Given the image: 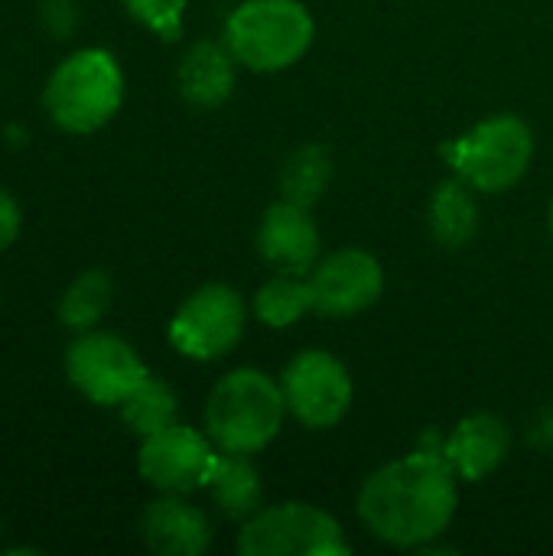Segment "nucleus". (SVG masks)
<instances>
[{"label":"nucleus","mask_w":553,"mask_h":556,"mask_svg":"<svg viewBox=\"0 0 553 556\" xmlns=\"http://www.w3.org/2000/svg\"><path fill=\"white\" fill-rule=\"evenodd\" d=\"M508 446H512L508 427L492 414H476V417H466L447 437L443 456L460 479L479 482L502 466V459L508 456Z\"/></svg>","instance_id":"nucleus-14"},{"label":"nucleus","mask_w":553,"mask_h":556,"mask_svg":"<svg viewBox=\"0 0 553 556\" xmlns=\"http://www.w3.org/2000/svg\"><path fill=\"white\" fill-rule=\"evenodd\" d=\"M476 202L469 195V182L447 179L437 186L430 202V228L433 238L447 248H463L476 235Z\"/></svg>","instance_id":"nucleus-17"},{"label":"nucleus","mask_w":553,"mask_h":556,"mask_svg":"<svg viewBox=\"0 0 553 556\" xmlns=\"http://www.w3.org/2000/svg\"><path fill=\"white\" fill-rule=\"evenodd\" d=\"M140 538L160 556H199L212 544L205 515L179 495L150 502L140 515Z\"/></svg>","instance_id":"nucleus-13"},{"label":"nucleus","mask_w":553,"mask_h":556,"mask_svg":"<svg viewBox=\"0 0 553 556\" xmlns=\"http://www.w3.org/2000/svg\"><path fill=\"white\" fill-rule=\"evenodd\" d=\"M313 309V293L310 283L300 280L297 274H284L267 280L257 296H254V313L261 323L274 326V329H287L293 326L300 316H306Z\"/></svg>","instance_id":"nucleus-20"},{"label":"nucleus","mask_w":553,"mask_h":556,"mask_svg":"<svg viewBox=\"0 0 553 556\" xmlns=\"http://www.w3.org/2000/svg\"><path fill=\"white\" fill-rule=\"evenodd\" d=\"M313 42V16L300 0H244L225 20V46L254 72L293 65Z\"/></svg>","instance_id":"nucleus-4"},{"label":"nucleus","mask_w":553,"mask_h":556,"mask_svg":"<svg viewBox=\"0 0 553 556\" xmlns=\"http://www.w3.org/2000/svg\"><path fill=\"white\" fill-rule=\"evenodd\" d=\"M111 296H114L111 277L104 270H85L62 293V300H59V323L65 329H75V332L95 329L98 319L108 313Z\"/></svg>","instance_id":"nucleus-18"},{"label":"nucleus","mask_w":553,"mask_h":556,"mask_svg":"<svg viewBox=\"0 0 553 556\" xmlns=\"http://www.w3.org/2000/svg\"><path fill=\"white\" fill-rule=\"evenodd\" d=\"M284 414L287 401L280 384L264 371L238 368L212 388L205 404V430L222 453L251 456L280 433Z\"/></svg>","instance_id":"nucleus-2"},{"label":"nucleus","mask_w":553,"mask_h":556,"mask_svg":"<svg viewBox=\"0 0 553 556\" xmlns=\"http://www.w3.org/2000/svg\"><path fill=\"white\" fill-rule=\"evenodd\" d=\"M215 459L218 453H212V443L202 433L183 424H169L143 437L140 453H137V469L143 482L153 485L156 492L189 495L209 485Z\"/></svg>","instance_id":"nucleus-10"},{"label":"nucleus","mask_w":553,"mask_h":556,"mask_svg":"<svg viewBox=\"0 0 553 556\" xmlns=\"http://www.w3.org/2000/svg\"><path fill=\"white\" fill-rule=\"evenodd\" d=\"M235 55L218 42H196L179 65V91L196 108H218L235 88Z\"/></svg>","instance_id":"nucleus-15"},{"label":"nucleus","mask_w":553,"mask_h":556,"mask_svg":"<svg viewBox=\"0 0 553 556\" xmlns=\"http://www.w3.org/2000/svg\"><path fill=\"white\" fill-rule=\"evenodd\" d=\"M244 556H336L349 554L342 528L332 515L306 502H287L257 511L238 534Z\"/></svg>","instance_id":"nucleus-6"},{"label":"nucleus","mask_w":553,"mask_h":556,"mask_svg":"<svg viewBox=\"0 0 553 556\" xmlns=\"http://www.w3.org/2000/svg\"><path fill=\"white\" fill-rule=\"evenodd\" d=\"M531 153H535L531 127L512 114H499L476 124L447 150L460 179L479 192H502L515 186L525 176Z\"/></svg>","instance_id":"nucleus-5"},{"label":"nucleus","mask_w":553,"mask_h":556,"mask_svg":"<svg viewBox=\"0 0 553 556\" xmlns=\"http://www.w3.org/2000/svg\"><path fill=\"white\" fill-rule=\"evenodd\" d=\"M329 176H332L329 150L319 147V143H306V147H300V150L287 160V166H284V173H280V192H284L287 202L310 208V205L326 192Z\"/></svg>","instance_id":"nucleus-19"},{"label":"nucleus","mask_w":553,"mask_h":556,"mask_svg":"<svg viewBox=\"0 0 553 556\" xmlns=\"http://www.w3.org/2000/svg\"><path fill=\"white\" fill-rule=\"evenodd\" d=\"M46 111L68 134H95L124 101V75L108 49H78L46 81Z\"/></svg>","instance_id":"nucleus-3"},{"label":"nucleus","mask_w":553,"mask_h":556,"mask_svg":"<svg viewBox=\"0 0 553 556\" xmlns=\"http://www.w3.org/2000/svg\"><path fill=\"white\" fill-rule=\"evenodd\" d=\"M244 332V303L225 283L199 287L173 316L169 342L179 355L212 362L228 355Z\"/></svg>","instance_id":"nucleus-8"},{"label":"nucleus","mask_w":553,"mask_h":556,"mask_svg":"<svg viewBox=\"0 0 553 556\" xmlns=\"http://www.w3.org/2000/svg\"><path fill=\"white\" fill-rule=\"evenodd\" d=\"M205 489L228 518H254L261 511V479L244 456L218 453Z\"/></svg>","instance_id":"nucleus-16"},{"label":"nucleus","mask_w":553,"mask_h":556,"mask_svg":"<svg viewBox=\"0 0 553 556\" xmlns=\"http://www.w3.org/2000/svg\"><path fill=\"white\" fill-rule=\"evenodd\" d=\"M280 391H284L287 410L310 430L336 427L349 414V404H352V378L345 365L323 349L300 352L284 368Z\"/></svg>","instance_id":"nucleus-9"},{"label":"nucleus","mask_w":553,"mask_h":556,"mask_svg":"<svg viewBox=\"0 0 553 556\" xmlns=\"http://www.w3.org/2000/svg\"><path fill=\"white\" fill-rule=\"evenodd\" d=\"M313 309L323 316H352L368 309L385 287L381 264L368 251H336L306 274Z\"/></svg>","instance_id":"nucleus-11"},{"label":"nucleus","mask_w":553,"mask_h":556,"mask_svg":"<svg viewBox=\"0 0 553 556\" xmlns=\"http://www.w3.org/2000/svg\"><path fill=\"white\" fill-rule=\"evenodd\" d=\"M257 251L277 270L306 277L319 254V231L303 205L280 199L264 212V222L257 231Z\"/></svg>","instance_id":"nucleus-12"},{"label":"nucleus","mask_w":553,"mask_h":556,"mask_svg":"<svg viewBox=\"0 0 553 556\" xmlns=\"http://www.w3.org/2000/svg\"><path fill=\"white\" fill-rule=\"evenodd\" d=\"M124 7L137 23L160 33L163 39H176L183 29L186 0H124Z\"/></svg>","instance_id":"nucleus-22"},{"label":"nucleus","mask_w":553,"mask_h":556,"mask_svg":"<svg viewBox=\"0 0 553 556\" xmlns=\"http://www.w3.org/2000/svg\"><path fill=\"white\" fill-rule=\"evenodd\" d=\"M551 231H553V205H551Z\"/></svg>","instance_id":"nucleus-24"},{"label":"nucleus","mask_w":553,"mask_h":556,"mask_svg":"<svg viewBox=\"0 0 553 556\" xmlns=\"http://www.w3.org/2000/svg\"><path fill=\"white\" fill-rule=\"evenodd\" d=\"M176 394L169 384L156 381V378H147L124 404H121V420L127 424L130 433H137L140 440L176 424Z\"/></svg>","instance_id":"nucleus-21"},{"label":"nucleus","mask_w":553,"mask_h":556,"mask_svg":"<svg viewBox=\"0 0 553 556\" xmlns=\"http://www.w3.org/2000/svg\"><path fill=\"white\" fill-rule=\"evenodd\" d=\"M456 515V472L443 446L394 459L365 479L359 492V518L368 531L394 547H427Z\"/></svg>","instance_id":"nucleus-1"},{"label":"nucleus","mask_w":553,"mask_h":556,"mask_svg":"<svg viewBox=\"0 0 553 556\" xmlns=\"http://www.w3.org/2000/svg\"><path fill=\"white\" fill-rule=\"evenodd\" d=\"M20 228H23L20 205H16V199L7 189H0V251H7L20 238Z\"/></svg>","instance_id":"nucleus-23"},{"label":"nucleus","mask_w":553,"mask_h":556,"mask_svg":"<svg viewBox=\"0 0 553 556\" xmlns=\"http://www.w3.org/2000/svg\"><path fill=\"white\" fill-rule=\"evenodd\" d=\"M65 375L98 407H121L147 378L140 355L114 332L85 329L65 352Z\"/></svg>","instance_id":"nucleus-7"}]
</instances>
